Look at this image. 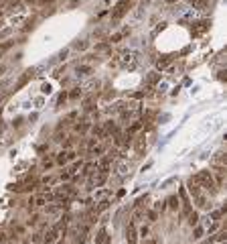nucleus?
I'll list each match as a JSON object with an SVG mask.
<instances>
[{
  "label": "nucleus",
  "instance_id": "15",
  "mask_svg": "<svg viewBox=\"0 0 227 244\" xmlns=\"http://www.w3.org/2000/svg\"><path fill=\"white\" fill-rule=\"evenodd\" d=\"M189 222H191V226H195V224L199 222V216H197V212H193V214H191V218H189Z\"/></svg>",
  "mask_w": 227,
  "mask_h": 244
},
{
  "label": "nucleus",
  "instance_id": "6",
  "mask_svg": "<svg viewBox=\"0 0 227 244\" xmlns=\"http://www.w3.org/2000/svg\"><path fill=\"white\" fill-rule=\"evenodd\" d=\"M57 236H59V230H57V228H53V230H51V232L45 236V244L55 242V240H57Z\"/></svg>",
  "mask_w": 227,
  "mask_h": 244
},
{
  "label": "nucleus",
  "instance_id": "27",
  "mask_svg": "<svg viewBox=\"0 0 227 244\" xmlns=\"http://www.w3.org/2000/svg\"><path fill=\"white\" fill-rule=\"evenodd\" d=\"M138 128H140V122H136V124H132V128H130V132H136Z\"/></svg>",
  "mask_w": 227,
  "mask_h": 244
},
{
  "label": "nucleus",
  "instance_id": "9",
  "mask_svg": "<svg viewBox=\"0 0 227 244\" xmlns=\"http://www.w3.org/2000/svg\"><path fill=\"white\" fill-rule=\"evenodd\" d=\"M207 25H209V23H205V20H203V23H199V27H197V29H193V35H201V33L207 29Z\"/></svg>",
  "mask_w": 227,
  "mask_h": 244
},
{
  "label": "nucleus",
  "instance_id": "13",
  "mask_svg": "<svg viewBox=\"0 0 227 244\" xmlns=\"http://www.w3.org/2000/svg\"><path fill=\"white\" fill-rule=\"evenodd\" d=\"M93 169H95V165H93V163L85 165V167H83V175H91V171H93Z\"/></svg>",
  "mask_w": 227,
  "mask_h": 244
},
{
  "label": "nucleus",
  "instance_id": "26",
  "mask_svg": "<svg viewBox=\"0 0 227 244\" xmlns=\"http://www.w3.org/2000/svg\"><path fill=\"white\" fill-rule=\"evenodd\" d=\"M148 218H150V222H154L156 220V212H148Z\"/></svg>",
  "mask_w": 227,
  "mask_h": 244
},
{
  "label": "nucleus",
  "instance_id": "17",
  "mask_svg": "<svg viewBox=\"0 0 227 244\" xmlns=\"http://www.w3.org/2000/svg\"><path fill=\"white\" fill-rule=\"evenodd\" d=\"M75 49H77V51H83V49H87V43H85V41H81V43H75Z\"/></svg>",
  "mask_w": 227,
  "mask_h": 244
},
{
  "label": "nucleus",
  "instance_id": "4",
  "mask_svg": "<svg viewBox=\"0 0 227 244\" xmlns=\"http://www.w3.org/2000/svg\"><path fill=\"white\" fill-rule=\"evenodd\" d=\"M136 226L134 224H130L128 228H126V240H128V244H136Z\"/></svg>",
  "mask_w": 227,
  "mask_h": 244
},
{
  "label": "nucleus",
  "instance_id": "8",
  "mask_svg": "<svg viewBox=\"0 0 227 244\" xmlns=\"http://www.w3.org/2000/svg\"><path fill=\"white\" fill-rule=\"evenodd\" d=\"M105 177H108V169H101V171H99V175H97V181H95V185H103Z\"/></svg>",
  "mask_w": 227,
  "mask_h": 244
},
{
  "label": "nucleus",
  "instance_id": "22",
  "mask_svg": "<svg viewBox=\"0 0 227 244\" xmlns=\"http://www.w3.org/2000/svg\"><path fill=\"white\" fill-rule=\"evenodd\" d=\"M105 130H108V132H116V124L108 122V124H105Z\"/></svg>",
  "mask_w": 227,
  "mask_h": 244
},
{
  "label": "nucleus",
  "instance_id": "10",
  "mask_svg": "<svg viewBox=\"0 0 227 244\" xmlns=\"http://www.w3.org/2000/svg\"><path fill=\"white\" fill-rule=\"evenodd\" d=\"M77 73H79V75H89L91 67L89 65H81V67H77Z\"/></svg>",
  "mask_w": 227,
  "mask_h": 244
},
{
  "label": "nucleus",
  "instance_id": "18",
  "mask_svg": "<svg viewBox=\"0 0 227 244\" xmlns=\"http://www.w3.org/2000/svg\"><path fill=\"white\" fill-rule=\"evenodd\" d=\"M108 205H110V202H108V200H103V202L99 203V207H97V209H95V212H103V209H105V207H108Z\"/></svg>",
  "mask_w": 227,
  "mask_h": 244
},
{
  "label": "nucleus",
  "instance_id": "11",
  "mask_svg": "<svg viewBox=\"0 0 227 244\" xmlns=\"http://www.w3.org/2000/svg\"><path fill=\"white\" fill-rule=\"evenodd\" d=\"M189 191H191V195H193V197H197V195H201V191H199V187H197V185H193V181L189 183Z\"/></svg>",
  "mask_w": 227,
  "mask_h": 244
},
{
  "label": "nucleus",
  "instance_id": "3",
  "mask_svg": "<svg viewBox=\"0 0 227 244\" xmlns=\"http://www.w3.org/2000/svg\"><path fill=\"white\" fill-rule=\"evenodd\" d=\"M124 57H126V59H124V63H122L124 67H128V69H134V67L138 65V57H136V55H132V53H126Z\"/></svg>",
  "mask_w": 227,
  "mask_h": 244
},
{
  "label": "nucleus",
  "instance_id": "1",
  "mask_svg": "<svg viewBox=\"0 0 227 244\" xmlns=\"http://www.w3.org/2000/svg\"><path fill=\"white\" fill-rule=\"evenodd\" d=\"M193 181L201 183V185H203V187H207V189H209V187L213 189V177H211V173H209V171H199V173L195 175V179H193Z\"/></svg>",
  "mask_w": 227,
  "mask_h": 244
},
{
  "label": "nucleus",
  "instance_id": "28",
  "mask_svg": "<svg viewBox=\"0 0 227 244\" xmlns=\"http://www.w3.org/2000/svg\"><path fill=\"white\" fill-rule=\"evenodd\" d=\"M65 100H67V94H61V96H59V104H63Z\"/></svg>",
  "mask_w": 227,
  "mask_h": 244
},
{
  "label": "nucleus",
  "instance_id": "7",
  "mask_svg": "<svg viewBox=\"0 0 227 244\" xmlns=\"http://www.w3.org/2000/svg\"><path fill=\"white\" fill-rule=\"evenodd\" d=\"M105 242H108V232L105 230H99V234L95 238V244H105Z\"/></svg>",
  "mask_w": 227,
  "mask_h": 244
},
{
  "label": "nucleus",
  "instance_id": "24",
  "mask_svg": "<svg viewBox=\"0 0 227 244\" xmlns=\"http://www.w3.org/2000/svg\"><path fill=\"white\" fill-rule=\"evenodd\" d=\"M87 128H89V126H87L85 122H83V124H77V130H79V132H85Z\"/></svg>",
  "mask_w": 227,
  "mask_h": 244
},
{
  "label": "nucleus",
  "instance_id": "23",
  "mask_svg": "<svg viewBox=\"0 0 227 244\" xmlns=\"http://www.w3.org/2000/svg\"><path fill=\"white\" fill-rule=\"evenodd\" d=\"M173 183H177V177H173V179H168V181H164L160 187H168V185H173Z\"/></svg>",
  "mask_w": 227,
  "mask_h": 244
},
{
  "label": "nucleus",
  "instance_id": "19",
  "mask_svg": "<svg viewBox=\"0 0 227 244\" xmlns=\"http://www.w3.org/2000/svg\"><path fill=\"white\" fill-rule=\"evenodd\" d=\"M69 96H71V98L75 100V98H79V96H81V90H79V87H75V90H73V92H71Z\"/></svg>",
  "mask_w": 227,
  "mask_h": 244
},
{
  "label": "nucleus",
  "instance_id": "16",
  "mask_svg": "<svg viewBox=\"0 0 227 244\" xmlns=\"http://www.w3.org/2000/svg\"><path fill=\"white\" fill-rule=\"evenodd\" d=\"M126 33H128V31H124V33H116V35H114V37H112V43H118V41L122 39V37H124V35H126Z\"/></svg>",
  "mask_w": 227,
  "mask_h": 244
},
{
  "label": "nucleus",
  "instance_id": "30",
  "mask_svg": "<svg viewBox=\"0 0 227 244\" xmlns=\"http://www.w3.org/2000/svg\"><path fill=\"white\" fill-rule=\"evenodd\" d=\"M120 175H126V165H120Z\"/></svg>",
  "mask_w": 227,
  "mask_h": 244
},
{
  "label": "nucleus",
  "instance_id": "25",
  "mask_svg": "<svg viewBox=\"0 0 227 244\" xmlns=\"http://www.w3.org/2000/svg\"><path fill=\"white\" fill-rule=\"evenodd\" d=\"M8 47H10V43H4V45H0V55H2V53H4Z\"/></svg>",
  "mask_w": 227,
  "mask_h": 244
},
{
  "label": "nucleus",
  "instance_id": "21",
  "mask_svg": "<svg viewBox=\"0 0 227 244\" xmlns=\"http://www.w3.org/2000/svg\"><path fill=\"white\" fill-rule=\"evenodd\" d=\"M168 205H170V207H177V205H179V200H177V197H168Z\"/></svg>",
  "mask_w": 227,
  "mask_h": 244
},
{
  "label": "nucleus",
  "instance_id": "2",
  "mask_svg": "<svg viewBox=\"0 0 227 244\" xmlns=\"http://www.w3.org/2000/svg\"><path fill=\"white\" fill-rule=\"evenodd\" d=\"M128 8H130V0H120V2L116 4L114 12H112V18H114V20H120V18L128 12Z\"/></svg>",
  "mask_w": 227,
  "mask_h": 244
},
{
  "label": "nucleus",
  "instance_id": "5",
  "mask_svg": "<svg viewBox=\"0 0 227 244\" xmlns=\"http://www.w3.org/2000/svg\"><path fill=\"white\" fill-rule=\"evenodd\" d=\"M170 63H173V57H168V55H166V57H162V59H158V61H156V67L162 71V69H164V67H168Z\"/></svg>",
  "mask_w": 227,
  "mask_h": 244
},
{
  "label": "nucleus",
  "instance_id": "31",
  "mask_svg": "<svg viewBox=\"0 0 227 244\" xmlns=\"http://www.w3.org/2000/svg\"><path fill=\"white\" fill-rule=\"evenodd\" d=\"M168 2H177V0H168Z\"/></svg>",
  "mask_w": 227,
  "mask_h": 244
},
{
  "label": "nucleus",
  "instance_id": "29",
  "mask_svg": "<svg viewBox=\"0 0 227 244\" xmlns=\"http://www.w3.org/2000/svg\"><path fill=\"white\" fill-rule=\"evenodd\" d=\"M158 78H160V75H150V78H148V81H150V83H154V81L158 80Z\"/></svg>",
  "mask_w": 227,
  "mask_h": 244
},
{
  "label": "nucleus",
  "instance_id": "12",
  "mask_svg": "<svg viewBox=\"0 0 227 244\" xmlns=\"http://www.w3.org/2000/svg\"><path fill=\"white\" fill-rule=\"evenodd\" d=\"M57 163H59V165H65V163H67V153H59V155H57Z\"/></svg>",
  "mask_w": 227,
  "mask_h": 244
},
{
  "label": "nucleus",
  "instance_id": "14",
  "mask_svg": "<svg viewBox=\"0 0 227 244\" xmlns=\"http://www.w3.org/2000/svg\"><path fill=\"white\" fill-rule=\"evenodd\" d=\"M203 232H205L203 228H195V232H193V238H195V240H199V238L203 236Z\"/></svg>",
  "mask_w": 227,
  "mask_h": 244
},
{
  "label": "nucleus",
  "instance_id": "20",
  "mask_svg": "<svg viewBox=\"0 0 227 244\" xmlns=\"http://www.w3.org/2000/svg\"><path fill=\"white\" fill-rule=\"evenodd\" d=\"M45 202H47V197H45V195H41V197L35 200V205H45Z\"/></svg>",
  "mask_w": 227,
  "mask_h": 244
}]
</instances>
